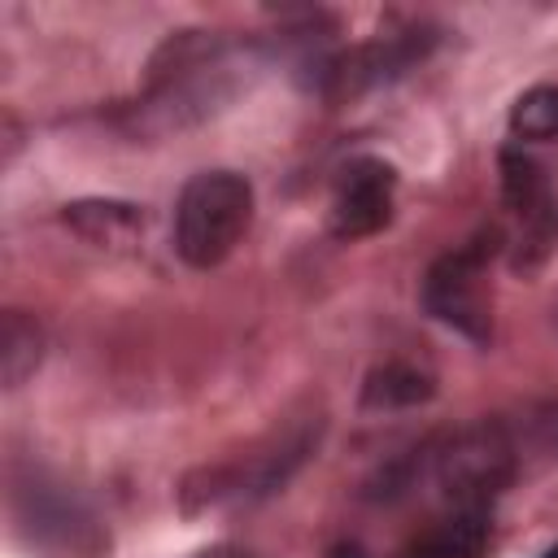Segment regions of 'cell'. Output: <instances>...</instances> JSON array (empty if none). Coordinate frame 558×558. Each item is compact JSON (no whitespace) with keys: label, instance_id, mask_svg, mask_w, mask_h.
I'll use <instances>...</instances> for the list:
<instances>
[{"label":"cell","instance_id":"6da1fadb","mask_svg":"<svg viewBox=\"0 0 558 558\" xmlns=\"http://www.w3.org/2000/svg\"><path fill=\"white\" fill-rule=\"evenodd\" d=\"M253 218V187L235 170H201L183 183L174 205V248L187 266H218Z\"/></svg>","mask_w":558,"mask_h":558},{"label":"cell","instance_id":"7a4b0ae2","mask_svg":"<svg viewBox=\"0 0 558 558\" xmlns=\"http://www.w3.org/2000/svg\"><path fill=\"white\" fill-rule=\"evenodd\" d=\"M514 475V449L501 427L475 423L453 432L432 453V480L453 501V510H484Z\"/></svg>","mask_w":558,"mask_h":558},{"label":"cell","instance_id":"3957f363","mask_svg":"<svg viewBox=\"0 0 558 558\" xmlns=\"http://www.w3.org/2000/svg\"><path fill=\"white\" fill-rule=\"evenodd\" d=\"M497 244L471 240L466 248L445 253L427 279H423V305L445 327L462 331L475 344H488L493 336V292H488V257Z\"/></svg>","mask_w":558,"mask_h":558},{"label":"cell","instance_id":"277c9868","mask_svg":"<svg viewBox=\"0 0 558 558\" xmlns=\"http://www.w3.org/2000/svg\"><path fill=\"white\" fill-rule=\"evenodd\" d=\"M392 187H397L392 166H384L375 157L349 161L331 192V231L340 240H362V235H375L379 227H388Z\"/></svg>","mask_w":558,"mask_h":558},{"label":"cell","instance_id":"5b68a950","mask_svg":"<svg viewBox=\"0 0 558 558\" xmlns=\"http://www.w3.org/2000/svg\"><path fill=\"white\" fill-rule=\"evenodd\" d=\"M501 192H506V209L519 222L523 244H532V253L541 257L545 244H549V235H554V222H558V209H554L545 170L527 153L506 148L501 153Z\"/></svg>","mask_w":558,"mask_h":558},{"label":"cell","instance_id":"8992f818","mask_svg":"<svg viewBox=\"0 0 558 558\" xmlns=\"http://www.w3.org/2000/svg\"><path fill=\"white\" fill-rule=\"evenodd\" d=\"M484 549H488V514L453 510L432 527H423L405 545V558H484Z\"/></svg>","mask_w":558,"mask_h":558},{"label":"cell","instance_id":"52a82bcc","mask_svg":"<svg viewBox=\"0 0 558 558\" xmlns=\"http://www.w3.org/2000/svg\"><path fill=\"white\" fill-rule=\"evenodd\" d=\"M427 397H432V375L401 362H388L366 379V405H414Z\"/></svg>","mask_w":558,"mask_h":558},{"label":"cell","instance_id":"ba28073f","mask_svg":"<svg viewBox=\"0 0 558 558\" xmlns=\"http://www.w3.org/2000/svg\"><path fill=\"white\" fill-rule=\"evenodd\" d=\"M510 131L519 140H558V87H532L510 109Z\"/></svg>","mask_w":558,"mask_h":558},{"label":"cell","instance_id":"9c48e42d","mask_svg":"<svg viewBox=\"0 0 558 558\" xmlns=\"http://www.w3.org/2000/svg\"><path fill=\"white\" fill-rule=\"evenodd\" d=\"M39 362V327L22 314L4 318V349H0V366H4V384H22Z\"/></svg>","mask_w":558,"mask_h":558},{"label":"cell","instance_id":"30bf717a","mask_svg":"<svg viewBox=\"0 0 558 558\" xmlns=\"http://www.w3.org/2000/svg\"><path fill=\"white\" fill-rule=\"evenodd\" d=\"M65 218H70L78 231H87L92 240L131 235V231L140 227V218H135V209H131V205H70V209H65Z\"/></svg>","mask_w":558,"mask_h":558},{"label":"cell","instance_id":"8fae6325","mask_svg":"<svg viewBox=\"0 0 558 558\" xmlns=\"http://www.w3.org/2000/svg\"><path fill=\"white\" fill-rule=\"evenodd\" d=\"M331 558H366V554H362L357 545H336V554H331Z\"/></svg>","mask_w":558,"mask_h":558},{"label":"cell","instance_id":"7c38bea8","mask_svg":"<svg viewBox=\"0 0 558 558\" xmlns=\"http://www.w3.org/2000/svg\"><path fill=\"white\" fill-rule=\"evenodd\" d=\"M541 558H558V545H554V549H549V554H541Z\"/></svg>","mask_w":558,"mask_h":558}]
</instances>
